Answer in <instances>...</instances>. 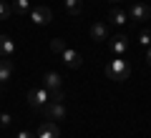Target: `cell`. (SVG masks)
<instances>
[{
  "mask_svg": "<svg viewBox=\"0 0 151 138\" xmlns=\"http://www.w3.org/2000/svg\"><path fill=\"white\" fill-rule=\"evenodd\" d=\"M106 75L111 80H116V83H121V80H126L131 75V65H129V60H124L121 55H116L113 60H108L106 63Z\"/></svg>",
  "mask_w": 151,
  "mask_h": 138,
  "instance_id": "1",
  "label": "cell"
},
{
  "mask_svg": "<svg viewBox=\"0 0 151 138\" xmlns=\"http://www.w3.org/2000/svg\"><path fill=\"white\" fill-rule=\"evenodd\" d=\"M40 111H43L45 121H55V123H58V121H63V118H65V106H63V101H48Z\"/></svg>",
  "mask_w": 151,
  "mask_h": 138,
  "instance_id": "2",
  "label": "cell"
},
{
  "mask_svg": "<svg viewBox=\"0 0 151 138\" xmlns=\"http://www.w3.org/2000/svg\"><path fill=\"white\" fill-rule=\"evenodd\" d=\"M28 18H30L35 25H48V23L53 20V10H50L48 5H33L30 13H28Z\"/></svg>",
  "mask_w": 151,
  "mask_h": 138,
  "instance_id": "3",
  "label": "cell"
},
{
  "mask_svg": "<svg viewBox=\"0 0 151 138\" xmlns=\"http://www.w3.org/2000/svg\"><path fill=\"white\" fill-rule=\"evenodd\" d=\"M48 101H50V93H48V88H45V85L28 93V103H30V108H35V111H40Z\"/></svg>",
  "mask_w": 151,
  "mask_h": 138,
  "instance_id": "4",
  "label": "cell"
},
{
  "mask_svg": "<svg viewBox=\"0 0 151 138\" xmlns=\"http://www.w3.org/2000/svg\"><path fill=\"white\" fill-rule=\"evenodd\" d=\"M35 138H60V126L55 121H40Z\"/></svg>",
  "mask_w": 151,
  "mask_h": 138,
  "instance_id": "5",
  "label": "cell"
},
{
  "mask_svg": "<svg viewBox=\"0 0 151 138\" xmlns=\"http://www.w3.org/2000/svg\"><path fill=\"white\" fill-rule=\"evenodd\" d=\"M151 18V8L146 5V3H134L131 5V10H129V20H134V23H144V20H149Z\"/></svg>",
  "mask_w": 151,
  "mask_h": 138,
  "instance_id": "6",
  "label": "cell"
},
{
  "mask_svg": "<svg viewBox=\"0 0 151 138\" xmlns=\"http://www.w3.org/2000/svg\"><path fill=\"white\" fill-rule=\"evenodd\" d=\"M60 58H63V63L68 65V68H81V63H83L81 53H78V50H73V48H68V45L60 50Z\"/></svg>",
  "mask_w": 151,
  "mask_h": 138,
  "instance_id": "7",
  "label": "cell"
},
{
  "mask_svg": "<svg viewBox=\"0 0 151 138\" xmlns=\"http://www.w3.org/2000/svg\"><path fill=\"white\" fill-rule=\"evenodd\" d=\"M108 38V23H103V20H96L91 25V40H96V43H103Z\"/></svg>",
  "mask_w": 151,
  "mask_h": 138,
  "instance_id": "8",
  "label": "cell"
},
{
  "mask_svg": "<svg viewBox=\"0 0 151 138\" xmlns=\"http://www.w3.org/2000/svg\"><path fill=\"white\" fill-rule=\"evenodd\" d=\"M126 48H129V38H126L124 33H116V35L111 38V50H113V55H124Z\"/></svg>",
  "mask_w": 151,
  "mask_h": 138,
  "instance_id": "9",
  "label": "cell"
},
{
  "mask_svg": "<svg viewBox=\"0 0 151 138\" xmlns=\"http://www.w3.org/2000/svg\"><path fill=\"white\" fill-rule=\"evenodd\" d=\"M45 88H48V90H55V88H63V75H60V73H55V70H48V73H45Z\"/></svg>",
  "mask_w": 151,
  "mask_h": 138,
  "instance_id": "10",
  "label": "cell"
},
{
  "mask_svg": "<svg viewBox=\"0 0 151 138\" xmlns=\"http://www.w3.org/2000/svg\"><path fill=\"white\" fill-rule=\"evenodd\" d=\"M13 53H15V43H13V38L0 35V58H13Z\"/></svg>",
  "mask_w": 151,
  "mask_h": 138,
  "instance_id": "11",
  "label": "cell"
},
{
  "mask_svg": "<svg viewBox=\"0 0 151 138\" xmlns=\"http://www.w3.org/2000/svg\"><path fill=\"white\" fill-rule=\"evenodd\" d=\"M10 78H13V60L0 58V83H8Z\"/></svg>",
  "mask_w": 151,
  "mask_h": 138,
  "instance_id": "12",
  "label": "cell"
},
{
  "mask_svg": "<svg viewBox=\"0 0 151 138\" xmlns=\"http://www.w3.org/2000/svg\"><path fill=\"white\" fill-rule=\"evenodd\" d=\"M108 20H111L113 25H126V20H129V18H126V13L121 10V8H113V10L108 13Z\"/></svg>",
  "mask_w": 151,
  "mask_h": 138,
  "instance_id": "13",
  "label": "cell"
},
{
  "mask_svg": "<svg viewBox=\"0 0 151 138\" xmlns=\"http://www.w3.org/2000/svg\"><path fill=\"white\" fill-rule=\"evenodd\" d=\"M13 13H18V15H25V13H30V0H13Z\"/></svg>",
  "mask_w": 151,
  "mask_h": 138,
  "instance_id": "14",
  "label": "cell"
},
{
  "mask_svg": "<svg viewBox=\"0 0 151 138\" xmlns=\"http://www.w3.org/2000/svg\"><path fill=\"white\" fill-rule=\"evenodd\" d=\"M63 3L70 15H81V0H63Z\"/></svg>",
  "mask_w": 151,
  "mask_h": 138,
  "instance_id": "15",
  "label": "cell"
},
{
  "mask_svg": "<svg viewBox=\"0 0 151 138\" xmlns=\"http://www.w3.org/2000/svg\"><path fill=\"white\" fill-rule=\"evenodd\" d=\"M10 15H13V8L8 5L5 0H0V20H8Z\"/></svg>",
  "mask_w": 151,
  "mask_h": 138,
  "instance_id": "16",
  "label": "cell"
},
{
  "mask_svg": "<svg viewBox=\"0 0 151 138\" xmlns=\"http://www.w3.org/2000/svg\"><path fill=\"white\" fill-rule=\"evenodd\" d=\"M139 43L144 45V48H151V30H141V35H139Z\"/></svg>",
  "mask_w": 151,
  "mask_h": 138,
  "instance_id": "17",
  "label": "cell"
},
{
  "mask_svg": "<svg viewBox=\"0 0 151 138\" xmlns=\"http://www.w3.org/2000/svg\"><path fill=\"white\" fill-rule=\"evenodd\" d=\"M65 48V40H60V38H55V40H50V50H53V53H58L60 55V50Z\"/></svg>",
  "mask_w": 151,
  "mask_h": 138,
  "instance_id": "18",
  "label": "cell"
},
{
  "mask_svg": "<svg viewBox=\"0 0 151 138\" xmlns=\"http://www.w3.org/2000/svg\"><path fill=\"white\" fill-rule=\"evenodd\" d=\"M48 93H50V101H63V98H65L63 88H55V90H48Z\"/></svg>",
  "mask_w": 151,
  "mask_h": 138,
  "instance_id": "19",
  "label": "cell"
},
{
  "mask_svg": "<svg viewBox=\"0 0 151 138\" xmlns=\"http://www.w3.org/2000/svg\"><path fill=\"white\" fill-rule=\"evenodd\" d=\"M13 123V118H10V113H0V128H8Z\"/></svg>",
  "mask_w": 151,
  "mask_h": 138,
  "instance_id": "20",
  "label": "cell"
},
{
  "mask_svg": "<svg viewBox=\"0 0 151 138\" xmlns=\"http://www.w3.org/2000/svg\"><path fill=\"white\" fill-rule=\"evenodd\" d=\"M18 138H35V136H33V133H28V131H20V133H18Z\"/></svg>",
  "mask_w": 151,
  "mask_h": 138,
  "instance_id": "21",
  "label": "cell"
},
{
  "mask_svg": "<svg viewBox=\"0 0 151 138\" xmlns=\"http://www.w3.org/2000/svg\"><path fill=\"white\" fill-rule=\"evenodd\" d=\"M146 63H149V65H151V48H149V50H146Z\"/></svg>",
  "mask_w": 151,
  "mask_h": 138,
  "instance_id": "22",
  "label": "cell"
},
{
  "mask_svg": "<svg viewBox=\"0 0 151 138\" xmlns=\"http://www.w3.org/2000/svg\"><path fill=\"white\" fill-rule=\"evenodd\" d=\"M111 3H119V0H111Z\"/></svg>",
  "mask_w": 151,
  "mask_h": 138,
  "instance_id": "23",
  "label": "cell"
},
{
  "mask_svg": "<svg viewBox=\"0 0 151 138\" xmlns=\"http://www.w3.org/2000/svg\"><path fill=\"white\" fill-rule=\"evenodd\" d=\"M0 85H3V83H0Z\"/></svg>",
  "mask_w": 151,
  "mask_h": 138,
  "instance_id": "24",
  "label": "cell"
}]
</instances>
